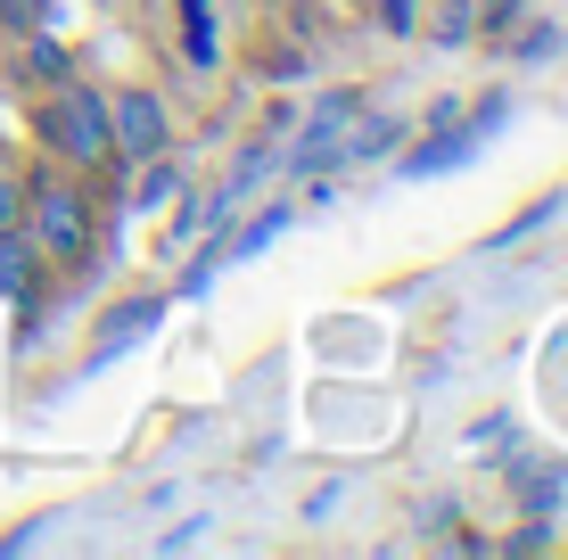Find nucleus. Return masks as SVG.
<instances>
[{"mask_svg": "<svg viewBox=\"0 0 568 560\" xmlns=\"http://www.w3.org/2000/svg\"><path fill=\"white\" fill-rule=\"evenodd\" d=\"M42 141H50L74 173L108 165V157H115V141H108V91H91V83H58V91H50V108H42Z\"/></svg>", "mask_w": 568, "mask_h": 560, "instance_id": "1", "label": "nucleus"}, {"mask_svg": "<svg viewBox=\"0 0 568 560\" xmlns=\"http://www.w3.org/2000/svg\"><path fill=\"white\" fill-rule=\"evenodd\" d=\"M33 240V256L50 264H83L91 256V206L74 182H26V223H17Z\"/></svg>", "mask_w": 568, "mask_h": 560, "instance_id": "2", "label": "nucleus"}, {"mask_svg": "<svg viewBox=\"0 0 568 560\" xmlns=\"http://www.w3.org/2000/svg\"><path fill=\"white\" fill-rule=\"evenodd\" d=\"M108 141H115V157H156V149L173 141V115H165V100H156V91H108Z\"/></svg>", "mask_w": 568, "mask_h": 560, "instance_id": "3", "label": "nucleus"}, {"mask_svg": "<svg viewBox=\"0 0 568 560\" xmlns=\"http://www.w3.org/2000/svg\"><path fill=\"white\" fill-rule=\"evenodd\" d=\"M346 124H355V100H346V91H338V100H322V108H313V132H305V165H322L329 149L346 141Z\"/></svg>", "mask_w": 568, "mask_h": 560, "instance_id": "4", "label": "nucleus"}, {"mask_svg": "<svg viewBox=\"0 0 568 560\" xmlns=\"http://www.w3.org/2000/svg\"><path fill=\"white\" fill-rule=\"evenodd\" d=\"M0 297H17V305L33 297V240L26 231H0Z\"/></svg>", "mask_w": 568, "mask_h": 560, "instance_id": "5", "label": "nucleus"}, {"mask_svg": "<svg viewBox=\"0 0 568 560\" xmlns=\"http://www.w3.org/2000/svg\"><path fill=\"white\" fill-rule=\"evenodd\" d=\"M182 58L199 74H214V9L206 0H182Z\"/></svg>", "mask_w": 568, "mask_h": 560, "instance_id": "6", "label": "nucleus"}, {"mask_svg": "<svg viewBox=\"0 0 568 560\" xmlns=\"http://www.w3.org/2000/svg\"><path fill=\"white\" fill-rule=\"evenodd\" d=\"M173 190H182V173L165 165V149H156V157H141V190H132V206H165Z\"/></svg>", "mask_w": 568, "mask_h": 560, "instance_id": "7", "label": "nucleus"}, {"mask_svg": "<svg viewBox=\"0 0 568 560\" xmlns=\"http://www.w3.org/2000/svg\"><path fill=\"white\" fill-rule=\"evenodd\" d=\"M17 223H26V182L0 173V231H17Z\"/></svg>", "mask_w": 568, "mask_h": 560, "instance_id": "8", "label": "nucleus"}, {"mask_svg": "<svg viewBox=\"0 0 568 560\" xmlns=\"http://www.w3.org/2000/svg\"><path fill=\"white\" fill-rule=\"evenodd\" d=\"M379 26L387 33H413L420 26V0H379Z\"/></svg>", "mask_w": 568, "mask_h": 560, "instance_id": "9", "label": "nucleus"}, {"mask_svg": "<svg viewBox=\"0 0 568 560\" xmlns=\"http://www.w3.org/2000/svg\"><path fill=\"white\" fill-rule=\"evenodd\" d=\"M387 132H396V124H379V115H371L355 141H346V157H379V149H387Z\"/></svg>", "mask_w": 568, "mask_h": 560, "instance_id": "10", "label": "nucleus"}, {"mask_svg": "<svg viewBox=\"0 0 568 560\" xmlns=\"http://www.w3.org/2000/svg\"><path fill=\"white\" fill-rule=\"evenodd\" d=\"M26 67H33V74H42V83H67V58H58L50 42H33V50H26Z\"/></svg>", "mask_w": 568, "mask_h": 560, "instance_id": "11", "label": "nucleus"}, {"mask_svg": "<svg viewBox=\"0 0 568 560\" xmlns=\"http://www.w3.org/2000/svg\"><path fill=\"white\" fill-rule=\"evenodd\" d=\"M0 26H17V33H33V26H42V0H0Z\"/></svg>", "mask_w": 568, "mask_h": 560, "instance_id": "12", "label": "nucleus"}, {"mask_svg": "<svg viewBox=\"0 0 568 560\" xmlns=\"http://www.w3.org/2000/svg\"><path fill=\"white\" fill-rule=\"evenodd\" d=\"M469 33V0H445V17H437V42H462Z\"/></svg>", "mask_w": 568, "mask_h": 560, "instance_id": "13", "label": "nucleus"}]
</instances>
